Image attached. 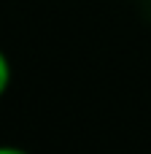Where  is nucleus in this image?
<instances>
[{
    "label": "nucleus",
    "mask_w": 151,
    "mask_h": 154,
    "mask_svg": "<svg viewBox=\"0 0 151 154\" xmlns=\"http://www.w3.org/2000/svg\"><path fill=\"white\" fill-rule=\"evenodd\" d=\"M8 84H11V65H8V57L0 51V95L8 89Z\"/></svg>",
    "instance_id": "1"
},
{
    "label": "nucleus",
    "mask_w": 151,
    "mask_h": 154,
    "mask_svg": "<svg viewBox=\"0 0 151 154\" xmlns=\"http://www.w3.org/2000/svg\"><path fill=\"white\" fill-rule=\"evenodd\" d=\"M0 154H27V152L16 149V146H0Z\"/></svg>",
    "instance_id": "2"
}]
</instances>
